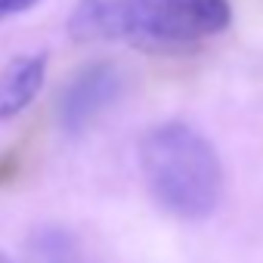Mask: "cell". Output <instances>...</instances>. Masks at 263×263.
Returning <instances> with one entry per match:
<instances>
[{"label": "cell", "instance_id": "cell-5", "mask_svg": "<svg viewBox=\"0 0 263 263\" xmlns=\"http://www.w3.org/2000/svg\"><path fill=\"white\" fill-rule=\"evenodd\" d=\"M28 263H84L74 241L59 229H44L28 248Z\"/></svg>", "mask_w": 263, "mask_h": 263}, {"label": "cell", "instance_id": "cell-2", "mask_svg": "<svg viewBox=\"0 0 263 263\" xmlns=\"http://www.w3.org/2000/svg\"><path fill=\"white\" fill-rule=\"evenodd\" d=\"M161 19L177 53L195 50L204 37L220 34L229 19V0H161Z\"/></svg>", "mask_w": 263, "mask_h": 263}, {"label": "cell", "instance_id": "cell-6", "mask_svg": "<svg viewBox=\"0 0 263 263\" xmlns=\"http://www.w3.org/2000/svg\"><path fill=\"white\" fill-rule=\"evenodd\" d=\"M34 4H41V0H0V19H13L25 10H31Z\"/></svg>", "mask_w": 263, "mask_h": 263}, {"label": "cell", "instance_id": "cell-4", "mask_svg": "<svg viewBox=\"0 0 263 263\" xmlns=\"http://www.w3.org/2000/svg\"><path fill=\"white\" fill-rule=\"evenodd\" d=\"M47 56H16L0 74V121L19 115L41 90Z\"/></svg>", "mask_w": 263, "mask_h": 263}, {"label": "cell", "instance_id": "cell-3", "mask_svg": "<svg viewBox=\"0 0 263 263\" xmlns=\"http://www.w3.org/2000/svg\"><path fill=\"white\" fill-rule=\"evenodd\" d=\"M118 90V74L115 68H108L105 62L93 65L90 71L78 74V81L65 90L62 102H59V118L68 130L84 127L87 121H93V115L115 96Z\"/></svg>", "mask_w": 263, "mask_h": 263}, {"label": "cell", "instance_id": "cell-7", "mask_svg": "<svg viewBox=\"0 0 263 263\" xmlns=\"http://www.w3.org/2000/svg\"><path fill=\"white\" fill-rule=\"evenodd\" d=\"M0 263H10V260H7V257H4V254H0Z\"/></svg>", "mask_w": 263, "mask_h": 263}, {"label": "cell", "instance_id": "cell-1", "mask_svg": "<svg viewBox=\"0 0 263 263\" xmlns=\"http://www.w3.org/2000/svg\"><path fill=\"white\" fill-rule=\"evenodd\" d=\"M140 167L155 201L183 220L208 217L223 195L214 146L189 124H158L140 143Z\"/></svg>", "mask_w": 263, "mask_h": 263}]
</instances>
